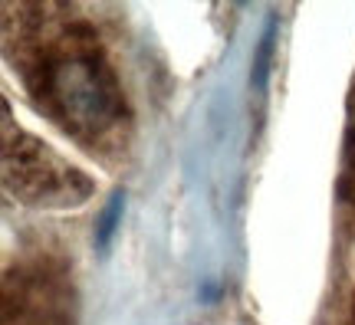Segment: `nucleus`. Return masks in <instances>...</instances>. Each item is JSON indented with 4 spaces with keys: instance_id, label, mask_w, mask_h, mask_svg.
Returning <instances> with one entry per match:
<instances>
[{
    "instance_id": "2",
    "label": "nucleus",
    "mask_w": 355,
    "mask_h": 325,
    "mask_svg": "<svg viewBox=\"0 0 355 325\" xmlns=\"http://www.w3.org/2000/svg\"><path fill=\"white\" fill-rule=\"evenodd\" d=\"M3 171L7 188L26 200H46V204H76L89 194V177L76 168L63 164L53 151H46L37 138L24 135V128H13L10 112H3Z\"/></svg>"
},
{
    "instance_id": "1",
    "label": "nucleus",
    "mask_w": 355,
    "mask_h": 325,
    "mask_svg": "<svg viewBox=\"0 0 355 325\" xmlns=\"http://www.w3.org/2000/svg\"><path fill=\"white\" fill-rule=\"evenodd\" d=\"M7 63L24 79L30 99L79 148L119 161L128 145V105L96 26L76 7L7 3Z\"/></svg>"
}]
</instances>
